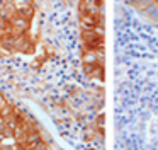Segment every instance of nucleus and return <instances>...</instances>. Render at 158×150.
Wrapping results in <instances>:
<instances>
[{
    "mask_svg": "<svg viewBox=\"0 0 158 150\" xmlns=\"http://www.w3.org/2000/svg\"><path fill=\"white\" fill-rule=\"evenodd\" d=\"M155 2H158V0H155Z\"/></svg>",
    "mask_w": 158,
    "mask_h": 150,
    "instance_id": "nucleus-1",
    "label": "nucleus"
}]
</instances>
